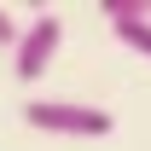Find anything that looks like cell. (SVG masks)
<instances>
[{
    "instance_id": "1",
    "label": "cell",
    "mask_w": 151,
    "mask_h": 151,
    "mask_svg": "<svg viewBox=\"0 0 151 151\" xmlns=\"http://www.w3.org/2000/svg\"><path fill=\"white\" fill-rule=\"evenodd\" d=\"M23 122L35 134H58V139H105L116 128V116L105 105H81V99H29Z\"/></svg>"
},
{
    "instance_id": "2",
    "label": "cell",
    "mask_w": 151,
    "mask_h": 151,
    "mask_svg": "<svg viewBox=\"0 0 151 151\" xmlns=\"http://www.w3.org/2000/svg\"><path fill=\"white\" fill-rule=\"evenodd\" d=\"M58 47H64V23H58L52 12H35V18L23 23L18 47H12V76H18V81H41V76L52 70Z\"/></svg>"
},
{
    "instance_id": "3",
    "label": "cell",
    "mask_w": 151,
    "mask_h": 151,
    "mask_svg": "<svg viewBox=\"0 0 151 151\" xmlns=\"http://www.w3.org/2000/svg\"><path fill=\"white\" fill-rule=\"evenodd\" d=\"M99 12L111 18V35L122 41L128 52L151 58V12H145V0H105Z\"/></svg>"
},
{
    "instance_id": "4",
    "label": "cell",
    "mask_w": 151,
    "mask_h": 151,
    "mask_svg": "<svg viewBox=\"0 0 151 151\" xmlns=\"http://www.w3.org/2000/svg\"><path fill=\"white\" fill-rule=\"evenodd\" d=\"M18 35H23V29H18V23H12V12L0 6V47H18Z\"/></svg>"
}]
</instances>
